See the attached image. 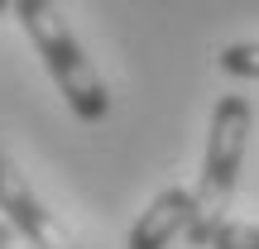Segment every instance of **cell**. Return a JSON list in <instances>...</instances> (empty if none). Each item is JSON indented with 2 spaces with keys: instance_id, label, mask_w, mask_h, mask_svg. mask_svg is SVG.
<instances>
[{
  "instance_id": "8",
  "label": "cell",
  "mask_w": 259,
  "mask_h": 249,
  "mask_svg": "<svg viewBox=\"0 0 259 249\" xmlns=\"http://www.w3.org/2000/svg\"><path fill=\"white\" fill-rule=\"evenodd\" d=\"M5 10H15V0H0V15H5Z\"/></svg>"
},
{
  "instance_id": "1",
  "label": "cell",
  "mask_w": 259,
  "mask_h": 249,
  "mask_svg": "<svg viewBox=\"0 0 259 249\" xmlns=\"http://www.w3.org/2000/svg\"><path fill=\"white\" fill-rule=\"evenodd\" d=\"M15 19L24 24L34 53L44 58L48 77H53L58 91L67 96L72 115L82 125H101L106 115H111V96H106V82H101V72L92 67V58L82 53L72 24L63 19L58 0H15Z\"/></svg>"
},
{
  "instance_id": "3",
  "label": "cell",
  "mask_w": 259,
  "mask_h": 249,
  "mask_svg": "<svg viewBox=\"0 0 259 249\" xmlns=\"http://www.w3.org/2000/svg\"><path fill=\"white\" fill-rule=\"evenodd\" d=\"M0 211L29 240V249H82L77 235L44 206V196L29 187V177L15 168V158L0 148Z\"/></svg>"
},
{
  "instance_id": "4",
  "label": "cell",
  "mask_w": 259,
  "mask_h": 249,
  "mask_svg": "<svg viewBox=\"0 0 259 249\" xmlns=\"http://www.w3.org/2000/svg\"><path fill=\"white\" fill-rule=\"evenodd\" d=\"M197 221V187H163L130 225L125 249H168L178 235H187Z\"/></svg>"
},
{
  "instance_id": "5",
  "label": "cell",
  "mask_w": 259,
  "mask_h": 249,
  "mask_svg": "<svg viewBox=\"0 0 259 249\" xmlns=\"http://www.w3.org/2000/svg\"><path fill=\"white\" fill-rule=\"evenodd\" d=\"M216 67L235 82H259V43H226L216 53Z\"/></svg>"
},
{
  "instance_id": "7",
  "label": "cell",
  "mask_w": 259,
  "mask_h": 249,
  "mask_svg": "<svg viewBox=\"0 0 259 249\" xmlns=\"http://www.w3.org/2000/svg\"><path fill=\"white\" fill-rule=\"evenodd\" d=\"M0 249H24V244H19V230L10 221H0Z\"/></svg>"
},
{
  "instance_id": "2",
  "label": "cell",
  "mask_w": 259,
  "mask_h": 249,
  "mask_svg": "<svg viewBox=\"0 0 259 249\" xmlns=\"http://www.w3.org/2000/svg\"><path fill=\"white\" fill-rule=\"evenodd\" d=\"M250 96H221L211 106V129H206V154H202V177H197V221L187 230V240L197 249L211 244V235L226 225L235 182H240L245 144H250Z\"/></svg>"
},
{
  "instance_id": "6",
  "label": "cell",
  "mask_w": 259,
  "mask_h": 249,
  "mask_svg": "<svg viewBox=\"0 0 259 249\" xmlns=\"http://www.w3.org/2000/svg\"><path fill=\"white\" fill-rule=\"evenodd\" d=\"M206 249H259V225L250 221H226L221 230L211 235V244Z\"/></svg>"
}]
</instances>
